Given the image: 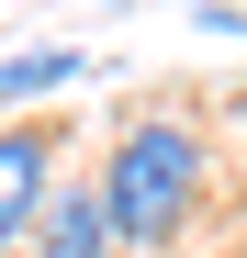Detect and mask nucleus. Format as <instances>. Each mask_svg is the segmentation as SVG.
I'll return each mask as SVG.
<instances>
[{
    "instance_id": "f257e3e1",
    "label": "nucleus",
    "mask_w": 247,
    "mask_h": 258,
    "mask_svg": "<svg viewBox=\"0 0 247 258\" xmlns=\"http://www.w3.org/2000/svg\"><path fill=\"white\" fill-rule=\"evenodd\" d=\"M101 213H112V247H180L214 202V135L191 112H135L101 157Z\"/></svg>"
},
{
    "instance_id": "f03ea898",
    "label": "nucleus",
    "mask_w": 247,
    "mask_h": 258,
    "mask_svg": "<svg viewBox=\"0 0 247 258\" xmlns=\"http://www.w3.org/2000/svg\"><path fill=\"white\" fill-rule=\"evenodd\" d=\"M56 146H68V123H45V112L0 123V258L34 247V225H45V202H56Z\"/></svg>"
},
{
    "instance_id": "7ed1b4c3",
    "label": "nucleus",
    "mask_w": 247,
    "mask_h": 258,
    "mask_svg": "<svg viewBox=\"0 0 247 258\" xmlns=\"http://www.w3.org/2000/svg\"><path fill=\"white\" fill-rule=\"evenodd\" d=\"M34 258H124V247H112V213H101V191H90V180L45 202V225H34Z\"/></svg>"
},
{
    "instance_id": "20e7f679",
    "label": "nucleus",
    "mask_w": 247,
    "mask_h": 258,
    "mask_svg": "<svg viewBox=\"0 0 247 258\" xmlns=\"http://www.w3.org/2000/svg\"><path fill=\"white\" fill-rule=\"evenodd\" d=\"M68 79H90V45H23V56H0V123H23V101L68 90Z\"/></svg>"
},
{
    "instance_id": "39448f33",
    "label": "nucleus",
    "mask_w": 247,
    "mask_h": 258,
    "mask_svg": "<svg viewBox=\"0 0 247 258\" xmlns=\"http://www.w3.org/2000/svg\"><path fill=\"white\" fill-rule=\"evenodd\" d=\"M225 123H236V168H247V101H236V112H225Z\"/></svg>"
},
{
    "instance_id": "423d86ee",
    "label": "nucleus",
    "mask_w": 247,
    "mask_h": 258,
    "mask_svg": "<svg viewBox=\"0 0 247 258\" xmlns=\"http://www.w3.org/2000/svg\"><path fill=\"white\" fill-rule=\"evenodd\" d=\"M225 258H247V236H236V247H225Z\"/></svg>"
}]
</instances>
